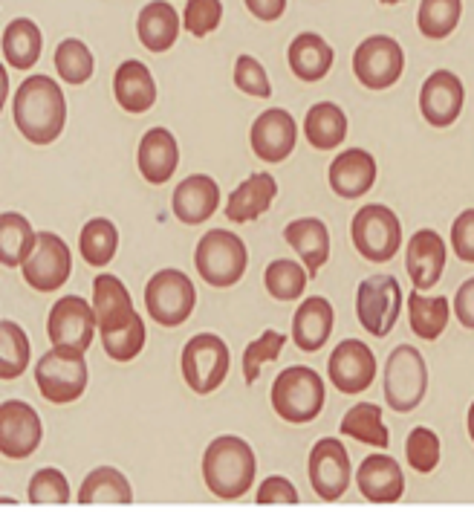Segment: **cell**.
Wrapping results in <instances>:
<instances>
[{"label":"cell","mask_w":474,"mask_h":512,"mask_svg":"<svg viewBox=\"0 0 474 512\" xmlns=\"http://www.w3.org/2000/svg\"><path fill=\"white\" fill-rule=\"evenodd\" d=\"M12 119L32 145H50L67 125V99L50 76H29L12 102Z\"/></svg>","instance_id":"1"},{"label":"cell","mask_w":474,"mask_h":512,"mask_svg":"<svg viewBox=\"0 0 474 512\" xmlns=\"http://www.w3.org/2000/svg\"><path fill=\"white\" fill-rule=\"evenodd\" d=\"M258 460L246 440L223 434L211 440L203 455V481L223 501H237L255 484Z\"/></svg>","instance_id":"2"},{"label":"cell","mask_w":474,"mask_h":512,"mask_svg":"<svg viewBox=\"0 0 474 512\" xmlns=\"http://www.w3.org/2000/svg\"><path fill=\"white\" fill-rule=\"evenodd\" d=\"M272 408L287 423H313L324 408V379L307 365H292L272 382Z\"/></svg>","instance_id":"3"},{"label":"cell","mask_w":474,"mask_h":512,"mask_svg":"<svg viewBox=\"0 0 474 512\" xmlns=\"http://www.w3.org/2000/svg\"><path fill=\"white\" fill-rule=\"evenodd\" d=\"M194 267L211 287H235L249 267L246 243L229 229H211L197 243Z\"/></svg>","instance_id":"4"},{"label":"cell","mask_w":474,"mask_h":512,"mask_svg":"<svg viewBox=\"0 0 474 512\" xmlns=\"http://www.w3.org/2000/svg\"><path fill=\"white\" fill-rule=\"evenodd\" d=\"M382 391H385V403L391 405L394 411H399V414L414 411L425 400V391H428V368H425V359H422V353L417 348L399 345L388 356Z\"/></svg>","instance_id":"5"},{"label":"cell","mask_w":474,"mask_h":512,"mask_svg":"<svg viewBox=\"0 0 474 512\" xmlns=\"http://www.w3.org/2000/svg\"><path fill=\"white\" fill-rule=\"evenodd\" d=\"M35 385L50 403H76L87 388L84 353L53 345V351L44 353L35 365Z\"/></svg>","instance_id":"6"},{"label":"cell","mask_w":474,"mask_h":512,"mask_svg":"<svg viewBox=\"0 0 474 512\" xmlns=\"http://www.w3.org/2000/svg\"><path fill=\"white\" fill-rule=\"evenodd\" d=\"M350 235H353V246L362 252V258H368L373 264H385L402 246V223L388 206L370 203L356 212L350 223Z\"/></svg>","instance_id":"7"},{"label":"cell","mask_w":474,"mask_h":512,"mask_svg":"<svg viewBox=\"0 0 474 512\" xmlns=\"http://www.w3.org/2000/svg\"><path fill=\"white\" fill-rule=\"evenodd\" d=\"M229 345L214 333H197L183 348V379L191 391L211 394L229 374Z\"/></svg>","instance_id":"8"},{"label":"cell","mask_w":474,"mask_h":512,"mask_svg":"<svg viewBox=\"0 0 474 512\" xmlns=\"http://www.w3.org/2000/svg\"><path fill=\"white\" fill-rule=\"evenodd\" d=\"M197 304V290L191 278L180 270L157 272L145 287V307L151 319L162 327H180L188 322Z\"/></svg>","instance_id":"9"},{"label":"cell","mask_w":474,"mask_h":512,"mask_svg":"<svg viewBox=\"0 0 474 512\" xmlns=\"http://www.w3.org/2000/svg\"><path fill=\"white\" fill-rule=\"evenodd\" d=\"M402 313V287L394 275H368L356 290V316L370 336H388Z\"/></svg>","instance_id":"10"},{"label":"cell","mask_w":474,"mask_h":512,"mask_svg":"<svg viewBox=\"0 0 474 512\" xmlns=\"http://www.w3.org/2000/svg\"><path fill=\"white\" fill-rule=\"evenodd\" d=\"M405 67L402 47L391 35H370L353 53V73L368 90H388L394 87Z\"/></svg>","instance_id":"11"},{"label":"cell","mask_w":474,"mask_h":512,"mask_svg":"<svg viewBox=\"0 0 474 512\" xmlns=\"http://www.w3.org/2000/svg\"><path fill=\"white\" fill-rule=\"evenodd\" d=\"M96 327H99L96 310L79 296L58 298L50 310V319H47V333H50V342L55 348L79 353L90 348Z\"/></svg>","instance_id":"12"},{"label":"cell","mask_w":474,"mask_h":512,"mask_svg":"<svg viewBox=\"0 0 474 512\" xmlns=\"http://www.w3.org/2000/svg\"><path fill=\"white\" fill-rule=\"evenodd\" d=\"M73 272V255L67 243L53 232H38V241L24 261V278L38 293H55L61 284H67Z\"/></svg>","instance_id":"13"},{"label":"cell","mask_w":474,"mask_h":512,"mask_svg":"<svg viewBox=\"0 0 474 512\" xmlns=\"http://www.w3.org/2000/svg\"><path fill=\"white\" fill-rule=\"evenodd\" d=\"M44 437L38 411L21 400H6L0 405V452L9 460L29 458Z\"/></svg>","instance_id":"14"},{"label":"cell","mask_w":474,"mask_h":512,"mask_svg":"<svg viewBox=\"0 0 474 512\" xmlns=\"http://www.w3.org/2000/svg\"><path fill=\"white\" fill-rule=\"evenodd\" d=\"M310 484L321 501H339L350 484V455L339 437L318 440L310 452Z\"/></svg>","instance_id":"15"},{"label":"cell","mask_w":474,"mask_h":512,"mask_svg":"<svg viewBox=\"0 0 474 512\" xmlns=\"http://www.w3.org/2000/svg\"><path fill=\"white\" fill-rule=\"evenodd\" d=\"M327 371L342 394H362L376 379V356L365 342L344 339L342 345H336V351L330 353Z\"/></svg>","instance_id":"16"},{"label":"cell","mask_w":474,"mask_h":512,"mask_svg":"<svg viewBox=\"0 0 474 512\" xmlns=\"http://www.w3.org/2000/svg\"><path fill=\"white\" fill-rule=\"evenodd\" d=\"M466 102L463 81L457 79L451 70H437L431 73L420 90V110L428 125L434 128H448L457 122L460 110Z\"/></svg>","instance_id":"17"},{"label":"cell","mask_w":474,"mask_h":512,"mask_svg":"<svg viewBox=\"0 0 474 512\" xmlns=\"http://www.w3.org/2000/svg\"><path fill=\"white\" fill-rule=\"evenodd\" d=\"M252 151L255 157L264 162H284L295 151L298 142V128L292 113L284 108H272L261 113L252 125Z\"/></svg>","instance_id":"18"},{"label":"cell","mask_w":474,"mask_h":512,"mask_svg":"<svg viewBox=\"0 0 474 512\" xmlns=\"http://www.w3.org/2000/svg\"><path fill=\"white\" fill-rule=\"evenodd\" d=\"M405 270L417 290H431L446 270V241L434 229H420L408 241Z\"/></svg>","instance_id":"19"},{"label":"cell","mask_w":474,"mask_h":512,"mask_svg":"<svg viewBox=\"0 0 474 512\" xmlns=\"http://www.w3.org/2000/svg\"><path fill=\"white\" fill-rule=\"evenodd\" d=\"M220 206V186L209 174H191L177 186L171 197V209L185 226H200L206 223Z\"/></svg>","instance_id":"20"},{"label":"cell","mask_w":474,"mask_h":512,"mask_svg":"<svg viewBox=\"0 0 474 512\" xmlns=\"http://www.w3.org/2000/svg\"><path fill=\"white\" fill-rule=\"evenodd\" d=\"M93 310L102 333H116L139 319L133 310L131 293L116 275H96L93 281Z\"/></svg>","instance_id":"21"},{"label":"cell","mask_w":474,"mask_h":512,"mask_svg":"<svg viewBox=\"0 0 474 512\" xmlns=\"http://www.w3.org/2000/svg\"><path fill=\"white\" fill-rule=\"evenodd\" d=\"M356 486L370 504H396L405 492V475L394 458L370 455L356 472Z\"/></svg>","instance_id":"22"},{"label":"cell","mask_w":474,"mask_h":512,"mask_svg":"<svg viewBox=\"0 0 474 512\" xmlns=\"http://www.w3.org/2000/svg\"><path fill=\"white\" fill-rule=\"evenodd\" d=\"M139 171L148 183L162 186L174 177L177 165H180V145H177V136L171 134L168 128H151L148 134L142 136L139 142Z\"/></svg>","instance_id":"23"},{"label":"cell","mask_w":474,"mask_h":512,"mask_svg":"<svg viewBox=\"0 0 474 512\" xmlns=\"http://www.w3.org/2000/svg\"><path fill=\"white\" fill-rule=\"evenodd\" d=\"M376 183V160L362 148H350L330 162V189L344 200L368 194Z\"/></svg>","instance_id":"24"},{"label":"cell","mask_w":474,"mask_h":512,"mask_svg":"<svg viewBox=\"0 0 474 512\" xmlns=\"http://www.w3.org/2000/svg\"><path fill=\"white\" fill-rule=\"evenodd\" d=\"M333 333V304L327 298H304L292 319V342L304 353H316Z\"/></svg>","instance_id":"25"},{"label":"cell","mask_w":474,"mask_h":512,"mask_svg":"<svg viewBox=\"0 0 474 512\" xmlns=\"http://www.w3.org/2000/svg\"><path fill=\"white\" fill-rule=\"evenodd\" d=\"M113 93L122 110L128 113H148L157 102V81L151 76V70L142 61H125L119 64L116 76H113Z\"/></svg>","instance_id":"26"},{"label":"cell","mask_w":474,"mask_h":512,"mask_svg":"<svg viewBox=\"0 0 474 512\" xmlns=\"http://www.w3.org/2000/svg\"><path fill=\"white\" fill-rule=\"evenodd\" d=\"M136 35L145 50L151 53H165L177 44L180 38V15L168 0H154L148 3L139 18H136Z\"/></svg>","instance_id":"27"},{"label":"cell","mask_w":474,"mask_h":512,"mask_svg":"<svg viewBox=\"0 0 474 512\" xmlns=\"http://www.w3.org/2000/svg\"><path fill=\"white\" fill-rule=\"evenodd\" d=\"M284 241L290 243L292 249L301 255L307 272L316 278L318 270L327 264L330 258V232L327 226L318 220V217H301V220H292L290 226L284 229Z\"/></svg>","instance_id":"28"},{"label":"cell","mask_w":474,"mask_h":512,"mask_svg":"<svg viewBox=\"0 0 474 512\" xmlns=\"http://www.w3.org/2000/svg\"><path fill=\"white\" fill-rule=\"evenodd\" d=\"M278 194V183L269 174H252L249 180H243L226 203V217L232 223H252L264 215L266 209L272 206Z\"/></svg>","instance_id":"29"},{"label":"cell","mask_w":474,"mask_h":512,"mask_svg":"<svg viewBox=\"0 0 474 512\" xmlns=\"http://www.w3.org/2000/svg\"><path fill=\"white\" fill-rule=\"evenodd\" d=\"M290 67L301 81H321L333 67V47L316 32H301L290 44Z\"/></svg>","instance_id":"30"},{"label":"cell","mask_w":474,"mask_h":512,"mask_svg":"<svg viewBox=\"0 0 474 512\" xmlns=\"http://www.w3.org/2000/svg\"><path fill=\"white\" fill-rule=\"evenodd\" d=\"M41 50H44V38H41V29L35 21L15 18L3 29V58L9 67H15V70L35 67L41 58Z\"/></svg>","instance_id":"31"},{"label":"cell","mask_w":474,"mask_h":512,"mask_svg":"<svg viewBox=\"0 0 474 512\" xmlns=\"http://www.w3.org/2000/svg\"><path fill=\"white\" fill-rule=\"evenodd\" d=\"M304 134L316 151H333L347 139V116L333 102H318L304 119Z\"/></svg>","instance_id":"32"},{"label":"cell","mask_w":474,"mask_h":512,"mask_svg":"<svg viewBox=\"0 0 474 512\" xmlns=\"http://www.w3.org/2000/svg\"><path fill=\"white\" fill-rule=\"evenodd\" d=\"M131 501L133 489L128 478L113 466L93 469L79 489V504H131Z\"/></svg>","instance_id":"33"},{"label":"cell","mask_w":474,"mask_h":512,"mask_svg":"<svg viewBox=\"0 0 474 512\" xmlns=\"http://www.w3.org/2000/svg\"><path fill=\"white\" fill-rule=\"evenodd\" d=\"M35 241H38V232L29 226L27 217L18 212L0 215V261H3V267H24Z\"/></svg>","instance_id":"34"},{"label":"cell","mask_w":474,"mask_h":512,"mask_svg":"<svg viewBox=\"0 0 474 512\" xmlns=\"http://www.w3.org/2000/svg\"><path fill=\"white\" fill-rule=\"evenodd\" d=\"M339 432L344 437H353L359 443H368V446H379V449H388L391 446V432L382 420V408L376 403H359L353 405L342 420V429Z\"/></svg>","instance_id":"35"},{"label":"cell","mask_w":474,"mask_h":512,"mask_svg":"<svg viewBox=\"0 0 474 512\" xmlns=\"http://www.w3.org/2000/svg\"><path fill=\"white\" fill-rule=\"evenodd\" d=\"M408 316H411V330L425 339V342H434L443 336L446 330L448 316H451V304L446 296H422L420 290H414L408 296Z\"/></svg>","instance_id":"36"},{"label":"cell","mask_w":474,"mask_h":512,"mask_svg":"<svg viewBox=\"0 0 474 512\" xmlns=\"http://www.w3.org/2000/svg\"><path fill=\"white\" fill-rule=\"evenodd\" d=\"M79 249L84 264L90 267H107L119 249V229L107 220V217H93L90 223H84L79 238Z\"/></svg>","instance_id":"37"},{"label":"cell","mask_w":474,"mask_h":512,"mask_svg":"<svg viewBox=\"0 0 474 512\" xmlns=\"http://www.w3.org/2000/svg\"><path fill=\"white\" fill-rule=\"evenodd\" d=\"M463 0H422L417 24L428 41H443L460 24Z\"/></svg>","instance_id":"38"},{"label":"cell","mask_w":474,"mask_h":512,"mask_svg":"<svg viewBox=\"0 0 474 512\" xmlns=\"http://www.w3.org/2000/svg\"><path fill=\"white\" fill-rule=\"evenodd\" d=\"M307 281H310V272L298 267L295 261H287V258L272 261L264 272L266 290H269V296L278 298V301H292V298L304 296Z\"/></svg>","instance_id":"39"},{"label":"cell","mask_w":474,"mask_h":512,"mask_svg":"<svg viewBox=\"0 0 474 512\" xmlns=\"http://www.w3.org/2000/svg\"><path fill=\"white\" fill-rule=\"evenodd\" d=\"M29 365V339L15 322H0V377L15 379L27 371Z\"/></svg>","instance_id":"40"},{"label":"cell","mask_w":474,"mask_h":512,"mask_svg":"<svg viewBox=\"0 0 474 512\" xmlns=\"http://www.w3.org/2000/svg\"><path fill=\"white\" fill-rule=\"evenodd\" d=\"M93 67H96V61H93V53L87 50L84 41L67 38V41L58 44V50H55V70H58L61 81L84 84L93 76Z\"/></svg>","instance_id":"41"},{"label":"cell","mask_w":474,"mask_h":512,"mask_svg":"<svg viewBox=\"0 0 474 512\" xmlns=\"http://www.w3.org/2000/svg\"><path fill=\"white\" fill-rule=\"evenodd\" d=\"M287 345V336L278 333V330H266L261 339H255L252 345H246V353H243V379L246 385H255L258 377H261V368L266 362H275L281 351Z\"/></svg>","instance_id":"42"},{"label":"cell","mask_w":474,"mask_h":512,"mask_svg":"<svg viewBox=\"0 0 474 512\" xmlns=\"http://www.w3.org/2000/svg\"><path fill=\"white\" fill-rule=\"evenodd\" d=\"M405 455L414 472H422V475L434 472L440 463V437L425 426H417L405 440Z\"/></svg>","instance_id":"43"},{"label":"cell","mask_w":474,"mask_h":512,"mask_svg":"<svg viewBox=\"0 0 474 512\" xmlns=\"http://www.w3.org/2000/svg\"><path fill=\"white\" fill-rule=\"evenodd\" d=\"M102 348L113 362H131L145 348V322L142 316L128 327L116 330V333H102Z\"/></svg>","instance_id":"44"},{"label":"cell","mask_w":474,"mask_h":512,"mask_svg":"<svg viewBox=\"0 0 474 512\" xmlns=\"http://www.w3.org/2000/svg\"><path fill=\"white\" fill-rule=\"evenodd\" d=\"M29 501L32 504H70V484L64 472L58 469H41L29 481Z\"/></svg>","instance_id":"45"},{"label":"cell","mask_w":474,"mask_h":512,"mask_svg":"<svg viewBox=\"0 0 474 512\" xmlns=\"http://www.w3.org/2000/svg\"><path fill=\"white\" fill-rule=\"evenodd\" d=\"M223 21V3L220 0H188L183 12V27L194 38H206Z\"/></svg>","instance_id":"46"},{"label":"cell","mask_w":474,"mask_h":512,"mask_svg":"<svg viewBox=\"0 0 474 512\" xmlns=\"http://www.w3.org/2000/svg\"><path fill=\"white\" fill-rule=\"evenodd\" d=\"M235 84L237 90L249 93V96H258V99H269L272 93V84L266 76L264 64L252 55H240L235 61Z\"/></svg>","instance_id":"47"},{"label":"cell","mask_w":474,"mask_h":512,"mask_svg":"<svg viewBox=\"0 0 474 512\" xmlns=\"http://www.w3.org/2000/svg\"><path fill=\"white\" fill-rule=\"evenodd\" d=\"M451 246L454 255L466 264H474V209L460 212L451 226Z\"/></svg>","instance_id":"48"},{"label":"cell","mask_w":474,"mask_h":512,"mask_svg":"<svg viewBox=\"0 0 474 512\" xmlns=\"http://www.w3.org/2000/svg\"><path fill=\"white\" fill-rule=\"evenodd\" d=\"M295 501H298V489L281 475H269L258 489V504H295Z\"/></svg>","instance_id":"49"},{"label":"cell","mask_w":474,"mask_h":512,"mask_svg":"<svg viewBox=\"0 0 474 512\" xmlns=\"http://www.w3.org/2000/svg\"><path fill=\"white\" fill-rule=\"evenodd\" d=\"M454 316L463 327L474 330V278H469L454 296Z\"/></svg>","instance_id":"50"},{"label":"cell","mask_w":474,"mask_h":512,"mask_svg":"<svg viewBox=\"0 0 474 512\" xmlns=\"http://www.w3.org/2000/svg\"><path fill=\"white\" fill-rule=\"evenodd\" d=\"M246 9L258 18V21H278L287 12V0H246Z\"/></svg>","instance_id":"51"},{"label":"cell","mask_w":474,"mask_h":512,"mask_svg":"<svg viewBox=\"0 0 474 512\" xmlns=\"http://www.w3.org/2000/svg\"><path fill=\"white\" fill-rule=\"evenodd\" d=\"M469 437H472V443H474V403L472 408H469Z\"/></svg>","instance_id":"52"},{"label":"cell","mask_w":474,"mask_h":512,"mask_svg":"<svg viewBox=\"0 0 474 512\" xmlns=\"http://www.w3.org/2000/svg\"><path fill=\"white\" fill-rule=\"evenodd\" d=\"M382 3H388V6H394V3H402V0H382Z\"/></svg>","instance_id":"53"}]
</instances>
